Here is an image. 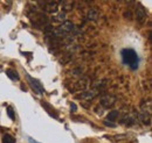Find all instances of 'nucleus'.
Wrapping results in <instances>:
<instances>
[{
  "label": "nucleus",
  "instance_id": "1",
  "mask_svg": "<svg viewBox=\"0 0 152 143\" xmlns=\"http://www.w3.org/2000/svg\"><path fill=\"white\" fill-rule=\"evenodd\" d=\"M122 59L124 64H128L132 70H137L139 65V57L133 49H123L122 50Z\"/></svg>",
  "mask_w": 152,
  "mask_h": 143
},
{
  "label": "nucleus",
  "instance_id": "7",
  "mask_svg": "<svg viewBox=\"0 0 152 143\" xmlns=\"http://www.w3.org/2000/svg\"><path fill=\"white\" fill-rule=\"evenodd\" d=\"M43 5H46L45 9L49 13H55L57 11V2H53V1H48V2H43Z\"/></svg>",
  "mask_w": 152,
  "mask_h": 143
},
{
  "label": "nucleus",
  "instance_id": "15",
  "mask_svg": "<svg viewBox=\"0 0 152 143\" xmlns=\"http://www.w3.org/2000/svg\"><path fill=\"white\" fill-rule=\"evenodd\" d=\"M7 114H8V116H10L11 120H14V113H13V109L11 107L7 108Z\"/></svg>",
  "mask_w": 152,
  "mask_h": 143
},
{
  "label": "nucleus",
  "instance_id": "11",
  "mask_svg": "<svg viewBox=\"0 0 152 143\" xmlns=\"http://www.w3.org/2000/svg\"><path fill=\"white\" fill-rule=\"evenodd\" d=\"M53 21L54 22H62V21H66V13L64 12H61L56 14L55 17H53Z\"/></svg>",
  "mask_w": 152,
  "mask_h": 143
},
{
  "label": "nucleus",
  "instance_id": "10",
  "mask_svg": "<svg viewBox=\"0 0 152 143\" xmlns=\"http://www.w3.org/2000/svg\"><path fill=\"white\" fill-rule=\"evenodd\" d=\"M97 18H98V11L95 8H90L89 12H88V19L91 20V21H95Z\"/></svg>",
  "mask_w": 152,
  "mask_h": 143
},
{
  "label": "nucleus",
  "instance_id": "3",
  "mask_svg": "<svg viewBox=\"0 0 152 143\" xmlns=\"http://www.w3.org/2000/svg\"><path fill=\"white\" fill-rule=\"evenodd\" d=\"M74 30V23L72 21H64L56 29V34L58 36H64Z\"/></svg>",
  "mask_w": 152,
  "mask_h": 143
},
{
  "label": "nucleus",
  "instance_id": "13",
  "mask_svg": "<svg viewBox=\"0 0 152 143\" xmlns=\"http://www.w3.org/2000/svg\"><path fill=\"white\" fill-rule=\"evenodd\" d=\"M2 143H15V139L10 134H5L2 136Z\"/></svg>",
  "mask_w": 152,
  "mask_h": 143
},
{
  "label": "nucleus",
  "instance_id": "2",
  "mask_svg": "<svg viewBox=\"0 0 152 143\" xmlns=\"http://www.w3.org/2000/svg\"><path fill=\"white\" fill-rule=\"evenodd\" d=\"M26 79H27V83H28V85L31 86V89L33 90L37 94L42 95V94L45 93V87H43V85L41 84L40 80H38L37 78H34V77H32V76H29L28 73H26Z\"/></svg>",
  "mask_w": 152,
  "mask_h": 143
},
{
  "label": "nucleus",
  "instance_id": "6",
  "mask_svg": "<svg viewBox=\"0 0 152 143\" xmlns=\"http://www.w3.org/2000/svg\"><path fill=\"white\" fill-rule=\"evenodd\" d=\"M145 18H146L145 8H144L142 5H139V6L137 7V9H136V19H137L139 22H142Z\"/></svg>",
  "mask_w": 152,
  "mask_h": 143
},
{
  "label": "nucleus",
  "instance_id": "5",
  "mask_svg": "<svg viewBox=\"0 0 152 143\" xmlns=\"http://www.w3.org/2000/svg\"><path fill=\"white\" fill-rule=\"evenodd\" d=\"M96 95H97V92L95 90H93V91H84V92L77 94L76 98L77 99H82V100H93Z\"/></svg>",
  "mask_w": 152,
  "mask_h": 143
},
{
  "label": "nucleus",
  "instance_id": "17",
  "mask_svg": "<svg viewBox=\"0 0 152 143\" xmlns=\"http://www.w3.org/2000/svg\"><path fill=\"white\" fill-rule=\"evenodd\" d=\"M104 125L108 126V127H113V128H114V127H116V125H115V124H113V122H108V121H104Z\"/></svg>",
  "mask_w": 152,
  "mask_h": 143
},
{
  "label": "nucleus",
  "instance_id": "4",
  "mask_svg": "<svg viewBox=\"0 0 152 143\" xmlns=\"http://www.w3.org/2000/svg\"><path fill=\"white\" fill-rule=\"evenodd\" d=\"M116 100H117V98H116L115 95L107 94V95H104V97L99 100V104L104 108H111L115 104H116Z\"/></svg>",
  "mask_w": 152,
  "mask_h": 143
},
{
  "label": "nucleus",
  "instance_id": "16",
  "mask_svg": "<svg viewBox=\"0 0 152 143\" xmlns=\"http://www.w3.org/2000/svg\"><path fill=\"white\" fill-rule=\"evenodd\" d=\"M70 110L72 112H76L77 110V106H76L74 103H72V105H70Z\"/></svg>",
  "mask_w": 152,
  "mask_h": 143
},
{
  "label": "nucleus",
  "instance_id": "14",
  "mask_svg": "<svg viewBox=\"0 0 152 143\" xmlns=\"http://www.w3.org/2000/svg\"><path fill=\"white\" fill-rule=\"evenodd\" d=\"M87 82H86V79H83V80H80L77 84H76V87L78 90H83V89H86V86H87Z\"/></svg>",
  "mask_w": 152,
  "mask_h": 143
},
{
  "label": "nucleus",
  "instance_id": "8",
  "mask_svg": "<svg viewBox=\"0 0 152 143\" xmlns=\"http://www.w3.org/2000/svg\"><path fill=\"white\" fill-rule=\"evenodd\" d=\"M118 116H119L118 110H111V112H109V114L107 115V121H108V122H113V124H114L115 121L118 119Z\"/></svg>",
  "mask_w": 152,
  "mask_h": 143
},
{
  "label": "nucleus",
  "instance_id": "9",
  "mask_svg": "<svg viewBox=\"0 0 152 143\" xmlns=\"http://www.w3.org/2000/svg\"><path fill=\"white\" fill-rule=\"evenodd\" d=\"M6 74L12 79V80H19L20 79V76H19V73L17 71H14V70H11V69H8V70H6Z\"/></svg>",
  "mask_w": 152,
  "mask_h": 143
},
{
  "label": "nucleus",
  "instance_id": "12",
  "mask_svg": "<svg viewBox=\"0 0 152 143\" xmlns=\"http://www.w3.org/2000/svg\"><path fill=\"white\" fill-rule=\"evenodd\" d=\"M151 116H150V114H146L145 112H143L142 114H140V120L145 124V125H150V122H151V119H150Z\"/></svg>",
  "mask_w": 152,
  "mask_h": 143
},
{
  "label": "nucleus",
  "instance_id": "18",
  "mask_svg": "<svg viewBox=\"0 0 152 143\" xmlns=\"http://www.w3.org/2000/svg\"><path fill=\"white\" fill-rule=\"evenodd\" d=\"M28 143H40L38 141H35L33 137H28Z\"/></svg>",
  "mask_w": 152,
  "mask_h": 143
}]
</instances>
